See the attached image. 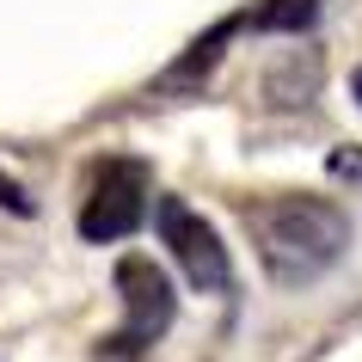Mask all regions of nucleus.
I'll return each mask as SVG.
<instances>
[{"label":"nucleus","instance_id":"nucleus-1","mask_svg":"<svg viewBox=\"0 0 362 362\" xmlns=\"http://www.w3.org/2000/svg\"><path fill=\"white\" fill-rule=\"evenodd\" d=\"M252 233V252L276 288H307L350 252V215L332 197L313 191H276V197H252L240 209Z\"/></svg>","mask_w":362,"mask_h":362},{"label":"nucleus","instance_id":"nucleus-2","mask_svg":"<svg viewBox=\"0 0 362 362\" xmlns=\"http://www.w3.org/2000/svg\"><path fill=\"white\" fill-rule=\"evenodd\" d=\"M117 301H123V325H117L111 338L98 344V356L105 362H129L141 350L172 332V313H178V295H172L166 270L153 264L148 252H129V258H117Z\"/></svg>","mask_w":362,"mask_h":362},{"label":"nucleus","instance_id":"nucleus-3","mask_svg":"<svg viewBox=\"0 0 362 362\" xmlns=\"http://www.w3.org/2000/svg\"><path fill=\"white\" fill-rule=\"evenodd\" d=\"M148 197H153V172L135 153H111L98 160L80 197V240L86 246H117L148 221Z\"/></svg>","mask_w":362,"mask_h":362},{"label":"nucleus","instance_id":"nucleus-4","mask_svg":"<svg viewBox=\"0 0 362 362\" xmlns=\"http://www.w3.org/2000/svg\"><path fill=\"white\" fill-rule=\"evenodd\" d=\"M153 221H160V240H166V252L178 258V270H185L203 295H228L233 288V258H228V246H221V233H215L185 197H160V203H153Z\"/></svg>","mask_w":362,"mask_h":362},{"label":"nucleus","instance_id":"nucleus-5","mask_svg":"<svg viewBox=\"0 0 362 362\" xmlns=\"http://www.w3.org/2000/svg\"><path fill=\"white\" fill-rule=\"evenodd\" d=\"M240 25H246V19H221V25H209V31H203V37H197L191 49H185V56L166 68V80H160V86H197V80H203L215 62H221V43H228Z\"/></svg>","mask_w":362,"mask_h":362},{"label":"nucleus","instance_id":"nucleus-6","mask_svg":"<svg viewBox=\"0 0 362 362\" xmlns=\"http://www.w3.org/2000/svg\"><path fill=\"white\" fill-rule=\"evenodd\" d=\"M313 19H320V0H264L258 13H246L252 31H288V37H301Z\"/></svg>","mask_w":362,"mask_h":362},{"label":"nucleus","instance_id":"nucleus-7","mask_svg":"<svg viewBox=\"0 0 362 362\" xmlns=\"http://www.w3.org/2000/svg\"><path fill=\"white\" fill-rule=\"evenodd\" d=\"M325 172L344 178V185H362V148H332L325 153Z\"/></svg>","mask_w":362,"mask_h":362},{"label":"nucleus","instance_id":"nucleus-8","mask_svg":"<svg viewBox=\"0 0 362 362\" xmlns=\"http://www.w3.org/2000/svg\"><path fill=\"white\" fill-rule=\"evenodd\" d=\"M0 209H13V215H31L37 203L25 197V185H19V178H6V172H0Z\"/></svg>","mask_w":362,"mask_h":362},{"label":"nucleus","instance_id":"nucleus-9","mask_svg":"<svg viewBox=\"0 0 362 362\" xmlns=\"http://www.w3.org/2000/svg\"><path fill=\"white\" fill-rule=\"evenodd\" d=\"M350 93H356V98H362V68H356V74H350Z\"/></svg>","mask_w":362,"mask_h":362}]
</instances>
